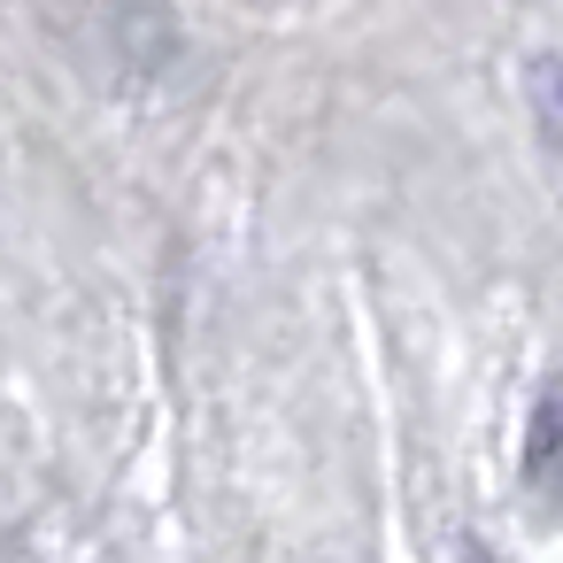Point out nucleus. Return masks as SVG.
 I'll return each mask as SVG.
<instances>
[{"instance_id":"1","label":"nucleus","mask_w":563,"mask_h":563,"mask_svg":"<svg viewBox=\"0 0 563 563\" xmlns=\"http://www.w3.org/2000/svg\"><path fill=\"white\" fill-rule=\"evenodd\" d=\"M525 109H532V124L548 140V155L563 163V55H532L525 63Z\"/></svg>"}]
</instances>
